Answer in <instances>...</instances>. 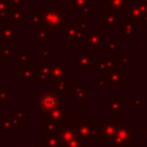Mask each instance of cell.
<instances>
[{
  "mask_svg": "<svg viewBox=\"0 0 147 147\" xmlns=\"http://www.w3.org/2000/svg\"><path fill=\"white\" fill-rule=\"evenodd\" d=\"M62 97L58 93H54L52 90H44L38 96L35 102L36 111H40L44 117H47L53 111L61 109Z\"/></svg>",
  "mask_w": 147,
  "mask_h": 147,
  "instance_id": "6da1fadb",
  "label": "cell"
},
{
  "mask_svg": "<svg viewBox=\"0 0 147 147\" xmlns=\"http://www.w3.org/2000/svg\"><path fill=\"white\" fill-rule=\"evenodd\" d=\"M70 14L63 10V8H43L40 14V21L44 26L49 28L65 27L69 23Z\"/></svg>",
  "mask_w": 147,
  "mask_h": 147,
  "instance_id": "7a4b0ae2",
  "label": "cell"
},
{
  "mask_svg": "<svg viewBox=\"0 0 147 147\" xmlns=\"http://www.w3.org/2000/svg\"><path fill=\"white\" fill-rule=\"evenodd\" d=\"M78 136L83 141H97L99 140V127L94 124L92 119H78L76 120Z\"/></svg>",
  "mask_w": 147,
  "mask_h": 147,
  "instance_id": "3957f363",
  "label": "cell"
},
{
  "mask_svg": "<svg viewBox=\"0 0 147 147\" xmlns=\"http://www.w3.org/2000/svg\"><path fill=\"white\" fill-rule=\"evenodd\" d=\"M105 44V35L101 31H88L84 35V51L88 53H96Z\"/></svg>",
  "mask_w": 147,
  "mask_h": 147,
  "instance_id": "277c9868",
  "label": "cell"
},
{
  "mask_svg": "<svg viewBox=\"0 0 147 147\" xmlns=\"http://www.w3.org/2000/svg\"><path fill=\"white\" fill-rule=\"evenodd\" d=\"M57 136H58L63 147H69L72 142H75L79 138L76 125H70V124L59 125L58 129H57Z\"/></svg>",
  "mask_w": 147,
  "mask_h": 147,
  "instance_id": "5b68a950",
  "label": "cell"
},
{
  "mask_svg": "<svg viewBox=\"0 0 147 147\" xmlns=\"http://www.w3.org/2000/svg\"><path fill=\"white\" fill-rule=\"evenodd\" d=\"M69 116H70V109L69 107H61V109L53 111L52 114H49L48 116V123L56 125H65L69 124Z\"/></svg>",
  "mask_w": 147,
  "mask_h": 147,
  "instance_id": "8992f818",
  "label": "cell"
},
{
  "mask_svg": "<svg viewBox=\"0 0 147 147\" xmlns=\"http://www.w3.org/2000/svg\"><path fill=\"white\" fill-rule=\"evenodd\" d=\"M130 136H132V128L130 125H123V127H119L115 133L114 138H112V142L116 146H123L124 143H127L129 141Z\"/></svg>",
  "mask_w": 147,
  "mask_h": 147,
  "instance_id": "52a82bcc",
  "label": "cell"
},
{
  "mask_svg": "<svg viewBox=\"0 0 147 147\" xmlns=\"http://www.w3.org/2000/svg\"><path fill=\"white\" fill-rule=\"evenodd\" d=\"M117 128L115 121L111 123V120H103L102 125L99 127V140H111L114 138Z\"/></svg>",
  "mask_w": 147,
  "mask_h": 147,
  "instance_id": "ba28073f",
  "label": "cell"
},
{
  "mask_svg": "<svg viewBox=\"0 0 147 147\" xmlns=\"http://www.w3.org/2000/svg\"><path fill=\"white\" fill-rule=\"evenodd\" d=\"M39 71L40 69L36 66H23L20 71V81L26 83V81H35L39 80Z\"/></svg>",
  "mask_w": 147,
  "mask_h": 147,
  "instance_id": "9c48e42d",
  "label": "cell"
},
{
  "mask_svg": "<svg viewBox=\"0 0 147 147\" xmlns=\"http://www.w3.org/2000/svg\"><path fill=\"white\" fill-rule=\"evenodd\" d=\"M74 63L76 65V69L79 70H88L90 69L92 63H96V61L92 58V53L84 52L81 54H78L76 59H74Z\"/></svg>",
  "mask_w": 147,
  "mask_h": 147,
  "instance_id": "30bf717a",
  "label": "cell"
},
{
  "mask_svg": "<svg viewBox=\"0 0 147 147\" xmlns=\"http://www.w3.org/2000/svg\"><path fill=\"white\" fill-rule=\"evenodd\" d=\"M85 32L84 27L81 25H76L74 27H69L65 32V39L66 41H79L83 39V35Z\"/></svg>",
  "mask_w": 147,
  "mask_h": 147,
  "instance_id": "8fae6325",
  "label": "cell"
},
{
  "mask_svg": "<svg viewBox=\"0 0 147 147\" xmlns=\"http://www.w3.org/2000/svg\"><path fill=\"white\" fill-rule=\"evenodd\" d=\"M52 72H53V80H66L69 76V67L65 66L63 62H56L52 66Z\"/></svg>",
  "mask_w": 147,
  "mask_h": 147,
  "instance_id": "7c38bea8",
  "label": "cell"
},
{
  "mask_svg": "<svg viewBox=\"0 0 147 147\" xmlns=\"http://www.w3.org/2000/svg\"><path fill=\"white\" fill-rule=\"evenodd\" d=\"M41 145L44 147H63L57 133H45V134H43Z\"/></svg>",
  "mask_w": 147,
  "mask_h": 147,
  "instance_id": "4fadbf2b",
  "label": "cell"
},
{
  "mask_svg": "<svg viewBox=\"0 0 147 147\" xmlns=\"http://www.w3.org/2000/svg\"><path fill=\"white\" fill-rule=\"evenodd\" d=\"M71 7L72 10L75 12H80V10H93L92 9V0H71Z\"/></svg>",
  "mask_w": 147,
  "mask_h": 147,
  "instance_id": "5bb4252c",
  "label": "cell"
},
{
  "mask_svg": "<svg viewBox=\"0 0 147 147\" xmlns=\"http://www.w3.org/2000/svg\"><path fill=\"white\" fill-rule=\"evenodd\" d=\"M1 39H5V40H14L16 39V30H14V26L13 25H5L1 26Z\"/></svg>",
  "mask_w": 147,
  "mask_h": 147,
  "instance_id": "9a60e30c",
  "label": "cell"
},
{
  "mask_svg": "<svg viewBox=\"0 0 147 147\" xmlns=\"http://www.w3.org/2000/svg\"><path fill=\"white\" fill-rule=\"evenodd\" d=\"M52 39V31L47 26H40V30L38 28V35H36V41H48Z\"/></svg>",
  "mask_w": 147,
  "mask_h": 147,
  "instance_id": "2e32d148",
  "label": "cell"
},
{
  "mask_svg": "<svg viewBox=\"0 0 147 147\" xmlns=\"http://www.w3.org/2000/svg\"><path fill=\"white\" fill-rule=\"evenodd\" d=\"M54 89L58 93L62 94V93H66V92H70L71 86H70L67 80H58V81H54Z\"/></svg>",
  "mask_w": 147,
  "mask_h": 147,
  "instance_id": "e0dca14e",
  "label": "cell"
},
{
  "mask_svg": "<svg viewBox=\"0 0 147 147\" xmlns=\"http://www.w3.org/2000/svg\"><path fill=\"white\" fill-rule=\"evenodd\" d=\"M10 90L9 89H4V90H3V89H0V103L1 105H4L5 103V101H8V99L10 98Z\"/></svg>",
  "mask_w": 147,
  "mask_h": 147,
  "instance_id": "ac0fdd59",
  "label": "cell"
},
{
  "mask_svg": "<svg viewBox=\"0 0 147 147\" xmlns=\"http://www.w3.org/2000/svg\"><path fill=\"white\" fill-rule=\"evenodd\" d=\"M14 13L16 14H12V20H14L16 22H22V20H23V17H22V14H18V9H14Z\"/></svg>",
  "mask_w": 147,
  "mask_h": 147,
  "instance_id": "d6986e66",
  "label": "cell"
},
{
  "mask_svg": "<svg viewBox=\"0 0 147 147\" xmlns=\"http://www.w3.org/2000/svg\"><path fill=\"white\" fill-rule=\"evenodd\" d=\"M4 62V57L1 56V52H0V63H3Z\"/></svg>",
  "mask_w": 147,
  "mask_h": 147,
  "instance_id": "ffe728a7",
  "label": "cell"
}]
</instances>
